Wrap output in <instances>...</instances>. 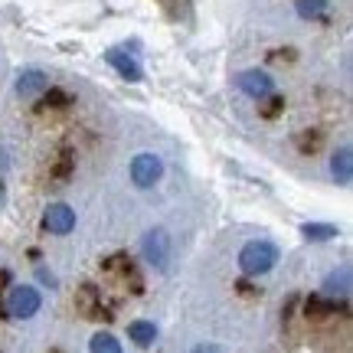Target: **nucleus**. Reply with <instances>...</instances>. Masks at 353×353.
<instances>
[{"instance_id": "nucleus-1", "label": "nucleus", "mask_w": 353, "mask_h": 353, "mask_svg": "<svg viewBox=\"0 0 353 353\" xmlns=\"http://www.w3.org/2000/svg\"><path fill=\"white\" fill-rule=\"evenodd\" d=\"M278 265V245L268 239H255L245 242L239 252V268L245 275H265Z\"/></svg>"}, {"instance_id": "nucleus-2", "label": "nucleus", "mask_w": 353, "mask_h": 353, "mask_svg": "<svg viewBox=\"0 0 353 353\" xmlns=\"http://www.w3.org/2000/svg\"><path fill=\"white\" fill-rule=\"evenodd\" d=\"M141 252H144V259H148L157 272H164L167 262H170V236H167V229L154 226L151 232H144V236H141Z\"/></svg>"}, {"instance_id": "nucleus-3", "label": "nucleus", "mask_w": 353, "mask_h": 353, "mask_svg": "<svg viewBox=\"0 0 353 353\" xmlns=\"http://www.w3.org/2000/svg\"><path fill=\"white\" fill-rule=\"evenodd\" d=\"M161 176H164L161 157H154V154H138V157L131 161V183H134V187L151 190Z\"/></svg>"}, {"instance_id": "nucleus-4", "label": "nucleus", "mask_w": 353, "mask_h": 353, "mask_svg": "<svg viewBox=\"0 0 353 353\" xmlns=\"http://www.w3.org/2000/svg\"><path fill=\"white\" fill-rule=\"evenodd\" d=\"M39 304H43L39 291L30 288V285H20V288H13L10 294H7V314L26 321V317H33L39 311Z\"/></svg>"}, {"instance_id": "nucleus-5", "label": "nucleus", "mask_w": 353, "mask_h": 353, "mask_svg": "<svg viewBox=\"0 0 353 353\" xmlns=\"http://www.w3.org/2000/svg\"><path fill=\"white\" fill-rule=\"evenodd\" d=\"M43 229L52 232V236H65L76 229V213L69 203H50L46 213H43Z\"/></svg>"}, {"instance_id": "nucleus-6", "label": "nucleus", "mask_w": 353, "mask_h": 353, "mask_svg": "<svg viewBox=\"0 0 353 353\" xmlns=\"http://www.w3.org/2000/svg\"><path fill=\"white\" fill-rule=\"evenodd\" d=\"M236 85H239L245 95H252L255 101L265 99L268 92H275L272 76H268V72H262V69H245V72H239V76H236Z\"/></svg>"}, {"instance_id": "nucleus-7", "label": "nucleus", "mask_w": 353, "mask_h": 353, "mask_svg": "<svg viewBox=\"0 0 353 353\" xmlns=\"http://www.w3.org/2000/svg\"><path fill=\"white\" fill-rule=\"evenodd\" d=\"M105 63L112 65L121 79H128V82H141V65L134 56H128V50H108L105 52Z\"/></svg>"}, {"instance_id": "nucleus-8", "label": "nucleus", "mask_w": 353, "mask_h": 353, "mask_svg": "<svg viewBox=\"0 0 353 353\" xmlns=\"http://www.w3.org/2000/svg\"><path fill=\"white\" fill-rule=\"evenodd\" d=\"M50 88V79L43 69H23L20 76H17V95H23V99H33V95H43Z\"/></svg>"}, {"instance_id": "nucleus-9", "label": "nucleus", "mask_w": 353, "mask_h": 353, "mask_svg": "<svg viewBox=\"0 0 353 353\" xmlns=\"http://www.w3.org/2000/svg\"><path fill=\"white\" fill-rule=\"evenodd\" d=\"M330 174H334L337 183H350L353 180V151L347 144L334 151V157H330Z\"/></svg>"}, {"instance_id": "nucleus-10", "label": "nucleus", "mask_w": 353, "mask_h": 353, "mask_svg": "<svg viewBox=\"0 0 353 353\" xmlns=\"http://www.w3.org/2000/svg\"><path fill=\"white\" fill-rule=\"evenodd\" d=\"M76 307L82 311L85 317H108V311H101V301H99V291L92 285H82L76 294Z\"/></svg>"}, {"instance_id": "nucleus-11", "label": "nucleus", "mask_w": 353, "mask_h": 353, "mask_svg": "<svg viewBox=\"0 0 353 353\" xmlns=\"http://www.w3.org/2000/svg\"><path fill=\"white\" fill-rule=\"evenodd\" d=\"M324 294L330 298H347L350 294V268H337L324 278Z\"/></svg>"}, {"instance_id": "nucleus-12", "label": "nucleus", "mask_w": 353, "mask_h": 353, "mask_svg": "<svg viewBox=\"0 0 353 353\" xmlns=\"http://www.w3.org/2000/svg\"><path fill=\"white\" fill-rule=\"evenodd\" d=\"M128 337L138 343V347H151L157 341V327H154L151 321H131L128 324Z\"/></svg>"}, {"instance_id": "nucleus-13", "label": "nucleus", "mask_w": 353, "mask_h": 353, "mask_svg": "<svg viewBox=\"0 0 353 353\" xmlns=\"http://www.w3.org/2000/svg\"><path fill=\"white\" fill-rule=\"evenodd\" d=\"M101 268H105V272H118L121 278H138V272H134V262L128 259V252L108 255V259L101 262Z\"/></svg>"}, {"instance_id": "nucleus-14", "label": "nucleus", "mask_w": 353, "mask_h": 353, "mask_svg": "<svg viewBox=\"0 0 353 353\" xmlns=\"http://www.w3.org/2000/svg\"><path fill=\"white\" fill-rule=\"evenodd\" d=\"M301 232H304V239H311V242H327V239H334L341 229L330 226V223H304Z\"/></svg>"}, {"instance_id": "nucleus-15", "label": "nucleus", "mask_w": 353, "mask_h": 353, "mask_svg": "<svg viewBox=\"0 0 353 353\" xmlns=\"http://www.w3.org/2000/svg\"><path fill=\"white\" fill-rule=\"evenodd\" d=\"M88 350H92V353H125V350H121V343L114 341L108 330H99V334L88 341Z\"/></svg>"}, {"instance_id": "nucleus-16", "label": "nucleus", "mask_w": 353, "mask_h": 353, "mask_svg": "<svg viewBox=\"0 0 353 353\" xmlns=\"http://www.w3.org/2000/svg\"><path fill=\"white\" fill-rule=\"evenodd\" d=\"M304 311H307V317H314V321H324V317L337 314V304H330V301H324L321 294H314V298H307Z\"/></svg>"}, {"instance_id": "nucleus-17", "label": "nucleus", "mask_w": 353, "mask_h": 353, "mask_svg": "<svg viewBox=\"0 0 353 353\" xmlns=\"http://www.w3.org/2000/svg\"><path fill=\"white\" fill-rule=\"evenodd\" d=\"M285 108V95H278V92H268L265 99H259V114L262 118H278Z\"/></svg>"}, {"instance_id": "nucleus-18", "label": "nucleus", "mask_w": 353, "mask_h": 353, "mask_svg": "<svg viewBox=\"0 0 353 353\" xmlns=\"http://www.w3.org/2000/svg\"><path fill=\"white\" fill-rule=\"evenodd\" d=\"M294 3H298V17L304 20H317L327 13V0H294Z\"/></svg>"}, {"instance_id": "nucleus-19", "label": "nucleus", "mask_w": 353, "mask_h": 353, "mask_svg": "<svg viewBox=\"0 0 353 353\" xmlns=\"http://www.w3.org/2000/svg\"><path fill=\"white\" fill-rule=\"evenodd\" d=\"M317 148H321V134H317V131H304V134H298V151L301 154H314Z\"/></svg>"}, {"instance_id": "nucleus-20", "label": "nucleus", "mask_w": 353, "mask_h": 353, "mask_svg": "<svg viewBox=\"0 0 353 353\" xmlns=\"http://www.w3.org/2000/svg\"><path fill=\"white\" fill-rule=\"evenodd\" d=\"M50 95H46V105L50 108H65V105H72V95L69 92H63V88H46Z\"/></svg>"}, {"instance_id": "nucleus-21", "label": "nucleus", "mask_w": 353, "mask_h": 353, "mask_svg": "<svg viewBox=\"0 0 353 353\" xmlns=\"http://www.w3.org/2000/svg\"><path fill=\"white\" fill-rule=\"evenodd\" d=\"M69 170H72V151H63L59 154V161H56V167H52V174L59 176V180H65Z\"/></svg>"}, {"instance_id": "nucleus-22", "label": "nucleus", "mask_w": 353, "mask_h": 353, "mask_svg": "<svg viewBox=\"0 0 353 353\" xmlns=\"http://www.w3.org/2000/svg\"><path fill=\"white\" fill-rule=\"evenodd\" d=\"M190 353H226V350H223L219 343H196Z\"/></svg>"}, {"instance_id": "nucleus-23", "label": "nucleus", "mask_w": 353, "mask_h": 353, "mask_svg": "<svg viewBox=\"0 0 353 353\" xmlns=\"http://www.w3.org/2000/svg\"><path fill=\"white\" fill-rule=\"evenodd\" d=\"M7 285H10V275H7V272L0 268V294H3V288H7Z\"/></svg>"}, {"instance_id": "nucleus-24", "label": "nucleus", "mask_w": 353, "mask_h": 353, "mask_svg": "<svg viewBox=\"0 0 353 353\" xmlns=\"http://www.w3.org/2000/svg\"><path fill=\"white\" fill-rule=\"evenodd\" d=\"M3 196H7V193H3V183H0V206H3Z\"/></svg>"}]
</instances>
